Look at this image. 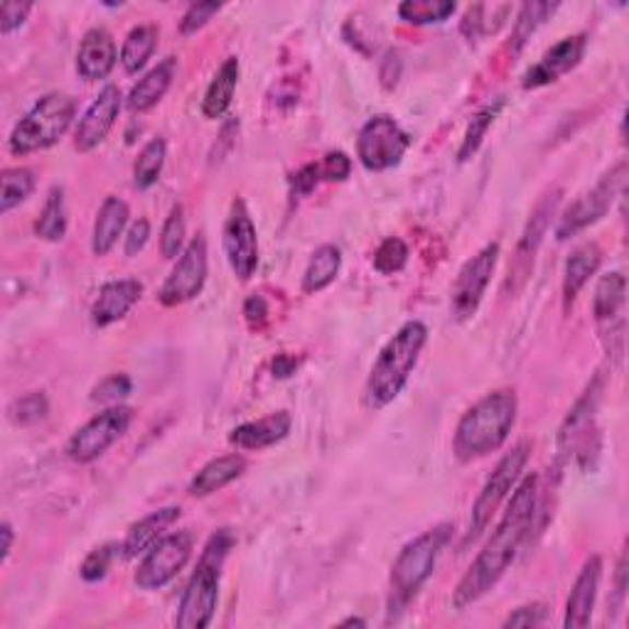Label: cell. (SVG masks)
Returning <instances> with one entry per match:
<instances>
[{
  "mask_svg": "<svg viewBox=\"0 0 629 629\" xmlns=\"http://www.w3.org/2000/svg\"><path fill=\"white\" fill-rule=\"evenodd\" d=\"M131 392H133L131 376H126V374H112V376H106L102 384L94 386L92 398H94V401H98V404H118V401H121V398H126Z\"/></svg>",
  "mask_w": 629,
  "mask_h": 629,
  "instance_id": "42",
  "label": "cell"
},
{
  "mask_svg": "<svg viewBox=\"0 0 629 629\" xmlns=\"http://www.w3.org/2000/svg\"><path fill=\"white\" fill-rule=\"evenodd\" d=\"M246 470V461L244 455H224L217 457V461L207 463L202 470H199L189 485V494L195 497H209L224 489L226 485H232L234 479H238Z\"/></svg>",
  "mask_w": 629,
  "mask_h": 629,
  "instance_id": "27",
  "label": "cell"
},
{
  "mask_svg": "<svg viewBox=\"0 0 629 629\" xmlns=\"http://www.w3.org/2000/svg\"><path fill=\"white\" fill-rule=\"evenodd\" d=\"M0 183H3V195H0V212L8 214L10 209L23 205L25 199L33 195L35 175H33V170H27V167H13V170H5L3 177H0Z\"/></svg>",
  "mask_w": 629,
  "mask_h": 629,
  "instance_id": "36",
  "label": "cell"
},
{
  "mask_svg": "<svg viewBox=\"0 0 629 629\" xmlns=\"http://www.w3.org/2000/svg\"><path fill=\"white\" fill-rule=\"evenodd\" d=\"M114 556H116L114 546H98L84 558V563H82V568H79V573H82V578H84L86 583L104 581L106 573L112 571Z\"/></svg>",
  "mask_w": 629,
  "mask_h": 629,
  "instance_id": "41",
  "label": "cell"
},
{
  "mask_svg": "<svg viewBox=\"0 0 629 629\" xmlns=\"http://www.w3.org/2000/svg\"><path fill=\"white\" fill-rule=\"evenodd\" d=\"M601 394L603 378L597 376L595 382L585 388V394L578 398L571 413L566 418V423L561 426V433H558V453H561L566 461L575 457L585 470L591 457H597V453H601V431H597L595 423Z\"/></svg>",
  "mask_w": 629,
  "mask_h": 629,
  "instance_id": "7",
  "label": "cell"
},
{
  "mask_svg": "<svg viewBox=\"0 0 629 629\" xmlns=\"http://www.w3.org/2000/svg\"><path fill=\"white\" fill-rule=\"evenodd\" d=\"M126 224H128V205L121 197H106L94 222L92 252L96 256H106L112 252L118 242V236L124 234Z\"/></svg>",
  "mask_w": 629,
  "mask_h": 629,
  "instance_id": "25",
  "label": "cell"
},
{
  "mask_svg": "<svg viewBox=\"0 0 629 629\" xmlns=\"http://www.w3.org/2000/svg\"><path fill=\"white\" fill-rule=\"evenodd\" d=\"M207 283V238L205 234H197L193 242L185 246V252L179 254L173 273L167 276L158 293V301L165 307H177L183 303H189L193 298L202 293Z\"/></svg>",
  "mask_w": 629,
  "mask_h": 629,
  "instance_id": "14",
  "label": "cell"
},
{
  "mask_svg": "<svg viewBox=\"0 0 629 629\" xmlns=\"http://www.w3.org/2000/svg\"><path fill=\"white\" fill-rule=\"evenodd\" d=\"M556 3H526L522 5V13H519L516 23H514V33H512V47L522 49L526 45V39L536 33V27L544 23L548 15H554Z\"/></svg>",
  "mask_w": 629,
  "mask_h": 629,
  "instance_id": "37",
  "label": "cell"
},
{
  "mask_svg": "<svg viewBox=\"0 0 629 629\" xmlns=\"http://www.w3.org/2000/svg\"><path fill=\"white\" fill-rule=\"evenodd\" d=\"M35 234L45 242H62L67 234V205H65V189L53 187L47 193V199L43 205L35 222Z\"/></svg>",
  "mask_w": 629,
  "mask_h": 629,
  "instance_id": "32",
  "label": "cell"
},
{
  "mask_svg": "<svg viewBox=\"0 0 629 629\" xmlns=\"http://www.w3.org/2000/svg\"><path fill=\"white\" fill-rule=\"evenodd\" d=\"M497 261L499 244H487L482 252H477L470 261H465V266L461 268L451 291V307L457 323H465V319H470L479 311V303H482L487 286L494 276Z\"/></svg>",
  "mask_w": 629,
  "mask_h": 629,
  "instance_id": "13",
  "label": "cell"
},
{
  "mask_svg": "<svg viewBox=\"0 0 629 629\" xmlns=\"http://www.w3.org/2000/svg\"><path fill=\"white\" fill-rule=\"evenodd\" d=\"M133 421V411L126 406H112L104 413L94 416L92 421L84 423L79 431L69 438L67 455L74 463H94L102 457L108 447L121 441L128 426Z\"/></svg>",
  "mask_w": 629,
  "mask_h": 629,
  "instance_id": "12",
  "label": "cell"
},
{
  "mask_svg": "<svg viewBox=\"0 0 629 629\" xmlns=\"http://www.w3.org/2000/svg\"><path fill=\"white\" fill-rule=\"evenodd\" d=\"M352 625H354V627H364L366 622H364V620H359V617H349V620H345V622H342V627H352Z\"/></svg>",
  "mask_w": 629,
  "mask_h": 629,
  "instance_id": "52",
  "label": "cell"
},
{
  "mask_svg": "<svg viewBox=\"0 0 629 629\" xmlns=\"http://www.w3.org/2000/svg\"><path fill=\"white\" fill-rule=\"evenodd\" d=\"M244 315L248 319V325L252 327H264V323L268 319V305L261 295H252L244 305Z\"/></svg>",
  "mask_w": 629,
  "mask_h": 629,
  "instance_id": "49",
  "label": "cell"
},
{
  "mask_svg": "<svg viewBox=\"0 0 629 629\" xmlns=\"http://www.w3.org/2000/svg\"><path fill=\"white\" fill-rule=\"evenodd\" d=\"M236 84H238V59L229 57L224 59V65L217 69L214 79L207 86L202 114L207 118H222L229 112V106H232Z\"/></svg>",
  "mask_w": 629,
  "mask_h": 629,
  "instance_id": "28",
  "label": "cell"
},
{
  "mask_svg": "<svg viewBox=\"0 0 629 629\" xmlns=\"http://www.w3.org/2000/svg\"><path fill=\"white\" fill-rule=\"evenodd\" d=\"M528 455H532V445L519 443L512 447V453H506L502 461L497 463L494 473L489 475L485 487L479 489V494L473 504L470 528H467L465 544L475 541V538L489 526V522H492V516L497 514L499 504L504 502L506 494L512 492L519 479H522V473L528 463Z\"/></svg>",
  "mask_w": 629,
  "mask_h": 629,
  "instance_id": "8",
  "label": "cell"
},
{
  "mask_svg": "<svg viewBox=\"0 0 629 629\" xmlns=\"http://www.w3.org/2000/svg\"><path fill=\"white\" fill-rule=\"evenodd\" d=\"M451 534L453 526L441 524L413 538V541L406 544L404 551L396 556L392 566V601H388L392 615L401 613L428 583V578L435 571L438 558H441L443 548L451 541Z\"/></svg>",
  "mask_w": 629,
  "mask_h": 629,
  "instance_id": "5",
  "label": "cell"
},
{
  "mask_svg": "<svg viewBox=\"0 0 629 629\" xmlns=\"http://www.w3.org/2000/svg\"><path fill=\"white\" fill-rule=\"evenodd\" d=\"M77 116V102L67 94H45L37 104L20 118L13 133L8 138V148L13 155H30L55 145L62 138Z\"/></svg>",
  "mask_w": 629,
  "mask_h": 629,
  "instance_id": "6",
  "label": "cell"
},
{
  "mask_svg": "<svg viewBox=\"0 0 629 629\" xmlns=\"http://www.w3.org/2000/svg\"><path fill=\"white\" fill-rule=\"evenodd\" d=\"M148 238H151V222H148V219H138V222H133L131 229H128L126 246H124L126 256L141 254L148 244Z\"/></svg>",
  "mask_w": 629,
  "mask_h": 629,
  "instance_id": "48",
  "label": "cell"
},
{
  "mask_svg": "<svg viewBox=\"0 0 629 629\" xmlns=\"http://www.w3.org/2000/svg\"><path fill=\"white\" fill-rule=\"evenodd\" d=\"M538 506V477L526 475L522 482L514 487L512 502L497 524L494 534L485 544L482 551L475 558L470 571L463 575L453 593V605L457 610H465L479 597H485L492 587L502 581V575L514 563L516 554L522 551L524 541L532 534L534 516Z\"/></svg>",
  "mask_w": 629,
  "mask_h": 629,
  "instance_id": "1",
  "label": "cell"
},
{
  "mask_svg": "<svg viewBox=\"0 0 629 629\" xmlns=\"http://www.w3.org/2000/svg\"><path fill=\"white\" fill-rule=\"evenodd\" d=\"M30 10H33V3H3L0 8V33L10 35L13 30L23 27Z\"/></svg>",
  "mask_w": 629,
  "mask_h": 629,
  "instance_id": "46",
  "label": "cell"
},
{
  "mask_svg": "<svg viewBox=\"0 0 629 629\" xmlns=\"http://www.w3.org/2000/svg\"><path fill=\"white\" fill-rule=\"evenodd\" d=\"M516 394L502 388V392H492L467 411L461 423H457L453 451L457 461L473 463L489 453L499 451L506 443L509 433L516 423Z\"/></svg>",
  "mask_w": 629,
  "mask_h": 629,
  "instance_id": "2",
  "label": "cell"
},
{
  "mask_svg": "<svg viewBox=\"0 0 629 629\" xmlns=\"http://www.w3.org/2000/svg\"><path fill=\"white\" fill-rule=\"evenodd\" d=\"M546 617H548L546 605H541V603L524 605L506 617L504 627H538V625L546 622Z\"/></svg>",
  "mask_w": 629,
  "mask_h": 629,
  "instance_id": "45",
  "label": "cell"
},
{
  "mask_svg": "<svg viewBox=\"0 0 629 629\" xmlns=\"http://www.w3.org/2000/svg\"><path fill=\"white\" fill-rule=\"evenodd\" d=\"M601 578H603V558L601 556L587 558L581 575L575 578L571 597H568L566 603V617H563L566 629H585L591 625Z\"/></svg>",
  "mask_w": 629,
  "mask_h": 629,
  "instance_id": "18",
  "label": "cell"
},
{
  "mask_svg": "<svg viewBox=\"0 0 629 629\" xmlns=\"http://www.w3.org/2000/svg\"><path fill=\"white\" fill-rule=\"evenodd\" d=\"M455 10L453 0H406L398 5V15L411 25H438L455 15Z\"/></svg>",
  "mask_w": 629,
  "mask_h": 629,
  "instance_id": "33",
  "label": "cell"
},
{
  "mask_svg": "<svg viewBox=\"0 0 629 629\" xmlns=\"http://www.w3.org/2000/svg\"><path fill=\"white\" fill-rule=\"evenodd\" d=\"M411 148V136L398 126L392 116L378 114L369 118L357 138V158L372 173L392 170Z\"/></svg>",
  "mask_w": 629,
  "mask_h": 629,
  "instance_id": "9",
  "label": "cell"
},
{
  "mask_svg": "<svg viewBox=\"0 0 629 629\" xmlns=\"http://www.w3.org/2000/svg\"><path fill=\"white\" fill-rule=\"evenodd\" d=\"M185 209L183 205H175L173 212L165 219L163 234H160V252L165 258H179L185 252Z\"/></svg>",
  "mask_w": 629,
  "mask_h": 629,
  "instance_id": "38",
  "label": "cell"
},
{
  "mask_svg": "<svg viewBox=\"0 0 629 629\" xmlns=\"http://www.w3.org/2000/svg\"><path fill=\"white\" fill-rule=\"evenodd\" d=\"M627 298V278L625 273L615 271L601 278V283L595 288L593 298V315L597 323H613L620 315Z\"/></svg>",
  "mask_w": 629,
  "mask_h": 629,
  "instance_id": "30",
  "label": "cell"
},
{
  "mask_svg": "<svg viewBox=\"0 0 629 629\" xmlns=\"http://www.w3.org/2000/svg\"><path fill=\"white\" fill-rule=\"evenodd\" d=\"M502 108H504V98H497V102L487 104L482 112L475 114V118H473L470 126H467V131H465L461 151H457V160H461V163H465V160H470L479 151V145H482L487 131L492 128V124L497 121V116H499V112H502Z\"/></svg>",
  "mask_w": 629,
  "mask_h": 629,
  "instance_id": "34",
  "label": "cell"
},
{
  "mask_svg": "<svg viewBox=\"0 0 629 629\" xmlns=\"http://www.w3.org/2000/svg\"><path fill=\"white\" fill-rule=\"evenodd\" d=\"M143 295V283L136 281V278H124V281H112L102 286L98 291L94 307H92V319L96 327H108L124 319L128 311L141 301Z\"/></svg>",
  "mask_w": 629,
  "mask_h": 629,
  "instance_id": "20",
  "label": "cell"
},
{
  "mask_svg": "<svg viewBox=\"0 0 629 629\" xmlns=\"http://www.w3.org/2000/svg\"><path fill=\"white\" fill-rule=\"evenodd\" d=\"M234 544L236 538L229 528H219V532L207 541L205 551L197 561L195 573L185 587L183 601H179V613L175 620L179 629H205L212 625L219 601L222 568Z\"/></svg>",
  "mask_w": 629,
  "mask_h": 629,
  "instance_id": "4",
  "label": "cell"
},
{
  "mask_svg": "<svg viewBox=\"0 0 629 629\" xmlns=\"http://www.w3.org/2000/svg\"><path fill=\"white\" fill-rule=\"evenodd\" d=\"M295 369H298V359L291 354H278L273 359V376H278V378L293 376Z\"/></svg>",
  "mask_w": 629,
  "mask_h": 629,
  "instance_id": "50",
  "label": "cell"
},
{
  "mask_svg": "<svg viewBox=\"0 0 629 629\" xmlns=\"http://www.w3.org/2000/svg\"><path fill=\"white\" fill-rule=\"evenodd\" d=\"M558 202H561V189H554L551 195H546L541 202H538L532 219H528L522 242H519V248H516V268L522 276H526L528 266L534 264V254L538 252V246H541L544 242L548 224H551V217L556 214Z\"/></svg>",
  "mask_w": 629,
  "mask_h": 629,
  "instance_id": "22",
  "label": "cell"
},
{
  "mask_svg": "<svg viewBox=\"0 0 629 629\" xmlns=\"http://www.w3.org/2000/svg\"><path fill=\"white\" fill-rule=\"evenodd\" d=\"M625 175H627V165L620 163L617 167H613L610 173L603 175L601 183H597L591 193L578 197L575 202L561 214V219H558V226H556L558 242H566V238L575 236L578 232H583V229H587L591 224L601 222V219L607 214V209L613 207L615 197L622 193Z\"/></svg>",
  "mask_w": 629,
  "mask_h": 629,
  "instance_id": "10",
  "label": "cell"
},
{
  "mask_svg": "<svg viewBox=\"0 0 629 629\" xmlns=\"http://www.w3.org/2000/svg\"><path fill=\"white\" fill-rule=\"evenodd\" d=\"M116 59L118 53L114 37L108 35L104 27H92L82 37V45H79L77 72L82 74V79H86V82H98V79H106L112 74Z\"/></svg>",
  "mask_w": 629,
  "mask_h": 629,
  "instance_id": "19",
  "label": "cell"
},
{
  "mask_svg": "<svg viewBox=\"0 0 629 629\" xmlns=\"http://www.w3.org/2000/svg\"><path fill=\"white\" fill-rule=\"evenodd\" d=\"M587 47V37L585 35H573V37H563L561 43L554 45L548 53L538 59V62L528 69L524 74V89H541L548 86L561 79L563 74L571 72L585 55Z\"/></svg>",
  "mask_w": 629,
  "mask_h": 629,
  "instance_id": "17",
  "label": "cell"
},
{
  "mask_svg": "<svg viewBox=\"0 0 629 629\" xmlns=\"http://www.w3.org/2000/svg\"><path fill=\"white\" fill-rule=\"evenodd\" d=\"M406 261H408V246L398 236H388L374 254V268L376 273L382 276H394L398 271H404Z\"/></svg>",
  "mask_w": 629,
  "mask_h": 629,
  "instance_id": "39",
  "label": "cell"
},
{
  "mask_svg": "<svg viewBox=\"0 0 629 629\" xmlns=\"http://www.w3.org/2000/svg\"><path fill=\"white\" fill-rule=\"evenodd\" d=\"M319 175H323V183H345L352 173V160H349L342 151L327 153L323 160H317Z\"/></svg>",
  "mask_w": 629,
  "mask_h": 629,
  "instance_id": "44",
  "label": "cell"
},
{
  "mask_svg": "<svg viewBox=\"0 0 629 629\" xmlns=\"http://www.w3.org/2000/svg\"><path fill=\"white\" fill-rule=\"evenodd\" d=\"M323 183V175H319V165L317 163H307L305 167L298 170V173L291 177V187L295 195H311L313 189Z\"/></svg>",
  "mask_w": 629,
  "mask_h": 629,
  "instance_id": "47",
  "label": "cell"
},
{
  "mask_svg": "<svg viewBox=\"0 0 629 629\" xmlns=\"http://www.w3.org/2000/svg\"><path fill=\"white\" fill-rule=\"evenodd\" d=\"M426 342H428V327L423 323H418V319L406 323L392 339H388L376 357L372 374L366 378L364 396L369 406L384 408L396 401L398 394L406 388L408 378H411Z\"/></svg>",
  "mask_w": 629,
  "mask_h": 629,
  "instance_id": "3",
  "label": "cell"
},
{
  "mask_svg": "<svg viewBox=\"0 0 629 629\" xmlns=\"http://www.w3.org/2000/svg\"><path fill=\"white\" fill-rule=\"evenodd\" d=\"M222 5L219 3H193L187 8V13L179 20V33L183 35H195L197 30H202L209 20H212Z\"/></svg>",
  "mask_w": 629,
  "mask_h": 629,
  "instance_id": "43",
  "label": "cell"
},
{
  "mask_svg": "<svg viewBox=\"0 0 629 629\" xmlns=\"http://www.w3.org/2000/svg\"><path fill=\"white\" fill-rule=\"evenodd\" d=\"M291 413L276 411L268 413L266 418H258V421L234 428L232 435H229V443L236 445L238 451H264V447L281 443L283 438L291 433Z\"/></svg>",
  "mask_w": 629,
  "mask_h": 629,
  "instance_id": "21",
  "label": "cell"
},
{
  "mask_svg": "<svg viewBox=\"0 0 629 629\" xmlns=\"http://www.w3.org/2000/svg\"><path fill=\"white\" fill-rule=\"evenodd\" d=\"M175 72H177L175 57L163 59V62L151 69V72L138 79V84H133L131 94H128V98H126L128 108H131V112H136V114L151 112L155 104L163 102V96L167 94L170 84H173Z\"/></svg>",
  "mask_w": 629,
  "mask_h": 629,
  "instance_id": "24",
  "label": "cell"
},
{
  "mask_svg": "<svg viewBox=\"0 0 629 629\" xmlns=\"http://www.w3.org/2000/svg\"><path fill=\"white\" fill-rule=\"evenodd\" d=\"M158 47V27L155 25H138L128 33L121 47V65L128 74H138L148 65Z\"/></svg>",
  "mask_w": 629,
  "mask_h": 629,
  "instance_id": "31",
  "label": "cell"
},
{
  "mask_svg": "<svg viewBox=\"0 0 629 629\" xmlns=\"http://www.w3.org/2000/svg\"><path fill=\"white\" fill-rule=\"evenodd\" d=\"M165 153L167 148L163 138H153V141L143 148L133 165V183L138 189H148L158 183L165 165Z\"/></svg>",
  "mask_w": 629,
  "mask_h": 629,
  "instance_id": "35",
  "label": "cell"
},
{
  "mask_svg": "<svg viewBox=\"0 0 629 629\" xmlns=\"http://www.w3.org/2000/svg\"><path fill=\"white\" fill-rule=\"evenodd\" d=\"M339 266H342V252H339L335 244L319 246L311 256V264H307L303 273V291L305 293L325 291V288L337 278Z\"/></svg>",
  "mask_w": 629,
  "mask_h": 629,
  "instance_id": "29",
  "label": "cell"
},
{
  "mask_svg": "<svg viewBox=\"0 0 629 629\" xmlns=\"http://www.w3.org/2000/svg\"><path fill=\"white\" fill-rule=\"evenodd\" d=\"M0 536H3V546H0V561L5 563L10 551H13V526L5 522L3 526H0Z\"/></svg>",
  "mask_w": 629,
  "mask_h": 629,
  "instance_id": "51",
  "label": "cell"
},
{
  "mask_svg": "<svg viewBox=\"0 0 629 629\" xmlns=\"http://www.w3.org/2000/svg\"><path fill=\"white\" fill-rule=\"evenodd\" d=\"M121 89L108 84L102 89V94L94 98V104L86 108V114L79 121L74 131V148L79 153L94 151L96 145H102L106 141V136L112 133V128L116 124L118 114H121Z\"/></svg>",
  "mask_w": 629,
  "mask_h": 629,
  "instance_id": "16",
  "label": "cell"
},
{
  "mask_svg": "<svg viewBox=\"0 0 629 629\" xmlns=\"http://www.w3.org/2000/svg\"><path fill=\"white\" fill-rule=\"evenodd\" d=\"M603 254L597 244H583L578 246L575 252L568 256L566 268H563V305L566 311L575 303L578 293L583 291V286L591 281V276L601 268Z\"/></svg>",
  "mask_w": 629,
  "mask_h": 629,
  "instance_id": "26",
  "label": "cell"
},
{
  "mask_svg": "<svg viewBox=\"0 0 629 629\" xmlns=\"http://www.w3.org/2000/svg\"><path fill=\"white\" fill-rule=\"evenodd\" d=\"M179 519V506H165L158 512L148 514L141 522L128 528V536L121 546L124 558H138L143 556L148 548L155 546L165 532Z\"/></svg>",
  "mask_w": 629,
  "mask_h": 629,
  "instance_id": "23",
  "label": "cell"
},
{
  "mask_svg": "<svg viewBox=\"0 0 629 629\" xmlns=\"http://www.w3.org/2000/svg\"><path fill=\"white\" fill-rule=\"evenodd\" d=\"M195 551V534L177 532L163 536L145 551V558L136 571V585L141 591H160L187 566Z\"/></svg>",
  "mask_w": 629,
  "mask_h": 629,
  "instance_id": "11",
  "label": "cell"
},
{
  "mask_svg": "<svg viewBox=\"0 0 629 629\" xmlns=\"http://www.w3.org/2000/svg\"><path fill=\"white\" fill-rule=\"evenodd\" d=\"M224 252L238 281H248L258 268V234L244 199H234L224 224Z\"/></svg>",
  "mask_w": 629,
  "mask_h": 629,
  "instance_id": "15",
  "label": "cell"
},
{
  "mask_svg": "<svg viewBox=\"0 0 629 629\" xmlns=\"http://www.w3.org/2000/svg\"><path fill=\"white\" fill-rule=\"evenodd\" d=\"M49 411V404L45 394H27L23 398H15L13 404L8 408V418L13 421L15 426H30V423H37L43 421Z\"/></svg>",
  "mask_w": 629,
  "mask_h": 629,
  "instance_id": "40",
  "label": "cell"
}]
</instances>
